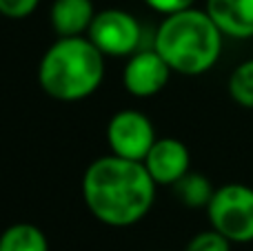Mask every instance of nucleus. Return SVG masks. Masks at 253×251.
I'll return each instance as SVG.
<instances>
[{
	"instance_id": "f257e3e1",
	"label": "nucleus",
	"mask_w": 253,
	"mask_h": 251,
	"mask_svg": "<svg viewBox=\"0 0 253 251\" xmlns=\"http://www.w3.org/2000/svg\"><path fill=\"white\" fill-rule=\"evenodd\" d=\"M156 182L144 163L116 154L96 158L83 176L84 205L96 220L109 227H131L149 213Z\"/></svg>"
},
{
	"instance_id": "f03ea898",
	"label": "nucleus",
	"mask_w": 253,
	"mask_h": 251,
	"mask_svg": "<svg viewBox=\"0 0 253 251\" xmlns=\"http://www.w3.org/2000/svg\"><path fill=\"white\" fill-rule=\"evenodd\" d=\"M222 36L209 13L191 7L165 16L156 31L153 49L175 74L200 76L218 62Z\"/></svg>"
},
{
	"instance_id": "7ed1b4c3",
	"label": "nucleus",
	"mask_w": 253,
	"mask_h": 251,
	"mask_svg": "<svg viewBox=\"0 0 253 251\" xmlns=\"http://www.w3.org/2000/svg\"><path fill=\"white\" fill-rule=\"evenodd\" d=\"M105 80V53L84 36L58 38L44 51L38 83L49 98L76 102L91 96Z\"/></svg>"
},
{
	"instance_id": "20e7f679",
	"label": "nucleus",
	"mask_w": 253,
	"mask_h": 251,
	"mask_svg": "<svg viewBox=\"0 0 253 251\" xmlns=\"http://www.w3.org/2000/svg\"><path fill=\"white\" fill-rule=\"evenodd\" d=\"M207 216L215 231L231 243H253V189L240 182L218 187L207 205Z\"/></svg>"
},
{
	"instance_id": "39448f33",
	"label": "nucleus",
	"mask_w": 253,
	"mask_h": 251,
	"mask_svg": "<svg viewBox=\"0 0 253 251\" xmlns=\"http://www.w3.org/2000/svg\"><path fill=\"white\" fill-rule=\"evenodd\" d=\"M140 25L131 13L123 9H105L93 16L87 38L105 56H131L140 44Z\"/></svg>"
},
{
	"instance_id": "423d86ee",
	"label": "nucleus",
	"mask_w": 253,
	"mask_h": 251,
	"mask_svg": "<svg viewBox=\"0 0 253 251\" xmlns=\"http://www.w3.org/2000/svg\"><path fill=\"white\" fill-rule=\"evenodd\" d=\"M156 131H153L151 120L144 114L133 109L118 111L107 125V142H109L111 154L120 156V158L140 160L142 163L144 156L156 142Z\"/></svg>"
},
{
	"instance_id": "0eeeda50",
	"label": "nucleus",
	"mask_w": 253,
	"mask_h": 251,
	"mask_svg": "<svg viewBox=\"0 0 253 251\" xmlns=\"http://www.w3.org/2000/svg\"><path fill=\"white\" fill-rule=\"evenodd\" d=\"M171 71L173 69L167 65V60L156 49L135 51V53H131L125 65L123 83H125V89L131 96L151 98L167 87Z\"/></svg>"
},
{
	"instance_id": "6e6552de",
	"label": "nucleus",
	"mask_w": 253,
	"mask_h": 251,
	"mask_svg": "<svg viewBox=\"0 0 253 251\" xmlns=\"http://www.w3.org/2000/svg\"><path fill=\"white\" fill-rule=\"evenodd\" d=\"M142 163L156 185L173 187L189 171L191 156H189L187 145L178 138H158Z\"/></svg>"
},
{
	"instance_id": "1a4fd4ad",
	"label": "nucleus",
	"mask_w": 253,
	"mask_h": 251,
	"mask_svg": "<svg viewBox=\"0 0 253 251\" xmlns=\"http://www.w3.org/2000/svg\"><path fill=\"white\" fill-rule=\"evenodd\" d=\"M205 11L224 36L253 38V0H207Z\"/></svg>"
},
{
	"instance_id": "9d476101",
	"label": "nucleus",
	"mask_w": 253,
	"mask_h": 251,
	"mask_svg": "<svg viewBox=\"0 0 253 251\" xmlns=\"http://www.w3.org/2000/svg\"><path fill=\"white\" fill-rule=\"evenodd\" d=\"M91 0H56L51 4V27L58 38L84 36L93 22Z\"/></svg>"
},
{
	"instance_id": "9b49d317",
	"label": "nucleus",
	"mask_w": 253,
	"mask_h": 251,
	"mask_svg": "<svg viewBox=\"0 0 253 251\" xmlns=\"http://www.w3.org/2000/svg\"><path fill=\"white\" fill-rule=\"evenodd\" d=\"M0 251H49V243L42 229L29 222H18L0 234Z\"/></svg>"
},
{
	"instance_id": "f8f14e48",
	"label": "nucleus",
	"mask_w": 253,
	"mask_h": 251,
	"mask_svg": "<svg viewBox=\"0 0 253 251\" xmlns=\"http://www.w3.org/2000/svg\"><path fill=\"white\" fill-rule=\"evenodd\" d=\"M173 191L184 207L198 209V207H207V205H209V200L213 198L215 189L211 187V182L207 176L196 173V171H187L173 185Z\"/></svg>"
},
{
	"instance_id": "ddd939ff",
	"label": "nucleus",
	"mask_w": 253,
	"mask_h": 251,
	"mask_svg": "<svg viewBox=\"0 0 253 251\" xmlns=\"http://www.w3.org/2000/svg\"><path fill=\"white\" fill-rule=\"evenodd\" d=\"M229 96L238 105L253 109V58L245 60L229 76Z\"/></svg>"
},
{
	"instance_id": "4468645a",
	"label": "nucleus",
	"mask_w": 253,
	"mask_h": 251,
	"mask_svg": "<svg viewBox=\"0 0 253 251\" xmlns=\"http://www.w3.org/2000/svg\"><path fill=\"white\" fill-rule=\"evenodd\" d=\"M184 251H231V240L211 227L209 231H200L193 236Z\"/></svg>"
},
{
	"instance_id": "2eb2a0df",
	"label": "nucleus",
	"mask_w": 253,
	"mask_h": 251,
	"mask_svg": "<svg viewBox=\"0 0 253 251\" xmlns=\"http://www.w3.org/2000/svg\"><path fill=\"white\" fill-rule=\"evenodd\" d=\"M40 0H0V13L7 18H27L29 13L36 11Z\"/></svg>"
},
{
	"instance_id": "dca6fc26",
	"label": "nucleus",
	"mask_w": 253,
	"mask_h": 251,
	"mask_svg": "<svg viewBox=\"0 0 253 251\" xmlns=\"http://www.w3.org/2000/svg\"><path fill=\"white\" fill-rule=\"evenodd\" d=\"M196 0H144L147 7H151L153 11L158 13H178V11H184V9H191Z\"/></svg>"
}]
</instances>
